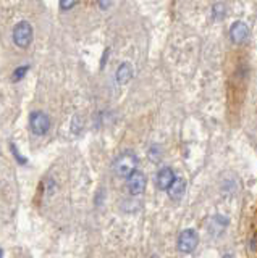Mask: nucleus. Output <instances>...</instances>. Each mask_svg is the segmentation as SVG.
<instances>
[{
    "label": "nucleus",
    "instance_id": "9",
    "mask_svg": "<svg viewBox=\"0 0 257 258\" xmlns=\"http://www.w3.org/2000/svg\"><path fill=\"white\" fill-rule=\"evenodd\" d=\"M133 78V68H131V64L130 63H123V64H120V68L117 71V79H118V83L120 84H125L128 83Z\"/></svg>",
    "mask_w": 257,
    "mask_h": 258
},
{
    "label": "nucleus",
    "instance_id": "4",
    "mask_svg": "<svg viewBox=\"0 0 257 258\" xmlns=\"http://www.w3.org/2000/svg\"><path fill=\"white\" fill-rule=\"evenodd\" d=\"M29 124H31V129H33V133L36 136H44L47 131H49L50 121H49V116H47L44 111H36L31 115Z\"/></svg>",
    "mask_w": 257,
    "mask_h": 258
},
{
    "label": "nucleus",
    "instance_id": "15",
    "mask_svg": "<svg viewBox=\"0 0 257 258\" xmlns=\"http://www.w3.org/2000/svg\"><path fill=\"white\" fill-rule=\"evenodd\" d=\"M107 55H109V48H107V50H106V52H104V56H102V67H104V64H106V60H107Z\"/></svg>",
    "mask_w": 257,
    "mask_h": 258
},
{
    "label": "nucleus",
    "instance_id": "14",
    "mask_svg": "<svg viewBox=\"0 0 257 258\" xmlns=\"http://www.w3.org/2000/svg\"><path fill=\"white\" fill-rule=\"evenodd\" d=\"M10 147H12V152H13V155H15V157H17V160H18V163H26V160H25V158H23V155H20V153H18L17 147H15V144H12V145H10Z\"/></svg>",
    "mask_w": 257,
    "mask_h": 258
},
{
    "label": "nucleus",
    "instance_id": "13",
    "mask_svg": "<svg viewBox=\"0 0 257 258\" xmlns=\"http://www.w3.org/2000/svg\"><path fill=\"white\" fill-rule=\"evenodd\" d=\"M115 0H99V7L102 8V10H109V8L114 5Z\"/></svg>",
    "mask_w": 257,
    "mask_h": 258
},
{
    "label": "nucleus",
    "instance_id": "5",
    "mask_svg": "<svg viewBox=\"0 0 257 258\" xmlns=\"http://www.w3.org/2000/svg\"><path fill=\"white\" fill-rule=\"evenodd\" d=\"M146 176L139 171H134L128 176V190H130L133 196H139L146 189Z\"/></svg>",
    "mask_w": 257,
    "mask_h": 258
},
{
    "label": "nucleus",
    "instance_id": "3",
    "mask_svg": "<svg viewBox=\"0 0 257 258\" xmlns=\"http://www.w3.org/2000/svg\"><path fill=\"white\" fill-rule=\"evenodd\" d=\"M199 244V236L194 229H184L178 237V248L184 253L192 252Z\"/></svg>",
    "mask_w": 257,
    "mask_h": 258
},
{
    "label": "nucleus",
    "instance_id": "11",
    "mask_svg": "<svg viewBox=\"0 0 257 258\" xmlns=\"http://www.w3.org/2000/svg\"><path fill=\"white\" fill-rule=\"evenodd\" d=\"M79 2V0H60V8L62 10H71V8H73L76 4Z\"/></svg>",
    "mask_w": 257,
    "mask_h": 258
},
{
    "label": "nucleus",
    "instance_id": "2",
    "mask_svg": "<svg viewBox=\"0 0 257 258\" xmlns=\"http://www.w3.org/2000/svg\"><path fill=\"white\" fill-rule=\"evenodd\" d=\"M13 40H15V44L21 48H26L31 45V40H33V28H31V24L28 21H21L15 26Z\"/></svg>",
    "mask_w": 257,
    "mask_h": 258
},
{
    "label": "nucleus",
    "instance_id": "10",
    "mask_svg": "<svg viewBox=\"0 0 257 258\" xmlns=\"http://www.w3.org/2000/svg\"><path fill=\"white\" fill-rule=\"evenodd\" d=\"M28 70H29V67H21V68H18V70H15L13 76H12L13 83H17V81H20V79L25 78V75L28 73Z\"/></svg>",
    "mask_w": 257,
    "mask_h": 258
},
{
    "label": "nucleus",
    "instance_id": "12",
    "mask_svg": "<svg viewBox=\"0 0 257 258\" xmlns=\"http://www.w3.org/2000/svg\"><path fill=\"white\" fill-rule=\"evenodd\" d=\"M225 13V7L222 4H215L214 5V15H215V18H222Z\"/></svg>",
    "mask_w": 257,
    "mask_h": 258
},
{
    "label": "nucleus",
    "instance_id": "8",
    "mask_svg": "<svg viewBox=\"0 0 257 258\" xmlns=\"http://www.w3.org/2000/svg\"><path fill=\"white\" fill-rule=\"evenodd\" d=\"M184 189H186V182H184V179H181V177H175L173 182L170 184V187H168V196H170V199L173 200H180L183 197L184 194Z\"/></svg>",
    "mask_w": 257,
    "mask_h": 258
},
{
    "label": "nucleus",
    "instance_id": "6",
    "mask_svg": "<svg viewBox=\"0 0 257 258\" xmlns=\"http://www.w3.org/2000/svg\"><path fill=\"white\" fill-rule=\"evenodd\" d=\"M247 34H249V28H247V24L244 21H236V23L231 24L230 37H231V40L235 44H241L243 40H246Z\"/></svg>",
    "mask_w": 257,
    "mask_h": 258
},
{
    "label": "nucleus",
    "instance_id": "16",
    "mask_svg": "<svg viewBox=\"0 0 257 258\" xmlns=\"http://www.w3.org/2000/svg\"><path fill=\"white\" fill-rule=\"evenodd\" d=\"M4 255V252H2V250H0V256H2Z\"/></svg>",
    "mask_w": 257,
    "mask_h": 258
},
{
    "label": "nucleus",
    "instance_id": "7",
    "mask_svg": "<svg viewBox=\"0 0 257 258\" xmlns=\"http://www.w3.org/2000/svg\"><path fill=\"white\" fill-rule=\"evenodd\" d=\"M173 179H175L173 169H170V168H162L159 171V174H157V185H159V189L167 190L168 187H170V184L173 182Z\"/></svg>",
    "mask_w": 257,
    "mask_h": 258
},
{
    "label": "nucleus",
    "instance_id": "1",
    "mask_svg": "<svg viewBox=\"0 0 257 258\" xmlns=\"http://www.w3.org/2000/svg\"><path fill=\"white\" fill-rule=\"evenodd\" d=\"M136 166H138V158L131 152L122 153L114 161V171L120 177H128L131 173L136 171Z\"/></svg>",
    "mask_w": 257,
    "mask_h": 258
}]
</instances>
